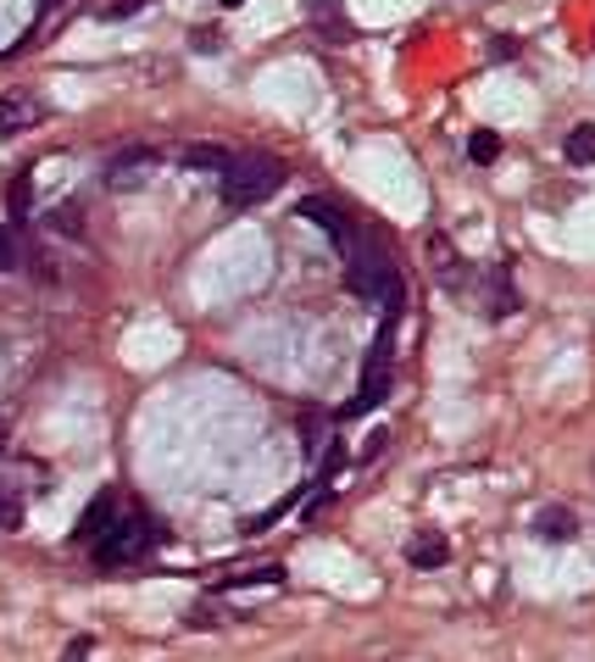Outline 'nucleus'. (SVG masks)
Listing matches in <instances>:
<instances>
[{"instance_id": "obj_1", "label": "nucleus", "mask_w": 595, "mask_h": 662, "mask_svg": "<svg viewBox=\"0 0 595 662\" xmlns=\"http://www.w3.org/2000/svg\"><path fill=\"white\" fill-rule=\"evenodd\" d=\"M278 184H284V162L278 157H234L223 167V201L228 207H262L278 196Z\"/></svg>"}, {"instance_id": "obj_2", "label": "nucleus", "mask_w": 595, "mask_h": 662, "mask_svg": "<svg viewBox=\"0 0 595 662\" xmlns=\"http://www.w3.org/2000/svg\"><path fill=\"white\" fill-rule=\"evenodd\" d=\"M162 540V524H151L145 512H128V517H117V524L95 540V567H128V562H139L145 551H151Z\"/></svg>"}, {"instance_id": "obj_3", "label": "nucleus", "mask_w": 595, "mask_h": 662, "mask_svg": "<svg viewBox=\"0 0 595 662\" xmlns=\"http://www.w3.org/2000/svg\"><path fill=\"white\" fill-rule=\"evenodd\" d=\"M389 385H395V317H384L379 340H373V351L362 362V390H357L351 407H345V417H362V412L384 407L389 401Z\"/></svg>"}, {"instance_id": "obj_4", "label": "nucleus", "mask_w": 595, "mask_h": 662, "mask_svg": "<svg viewBox=\"0 0 595 662\" xmlns=\"http://www.w3.org/2000/svg\"><path fill=\"white\" fill-rule=\"evenodd\" d=\"M39 123H45V101H39V95H23V89L0 95V139H17V134H28Z\"/></svg>"}, {"instance_id": "obj_5", "label": "nucleus", "mask_w": 595, "mask_h": 662, "mask_svg": "<svg viewBox=\"0 0 595 662\" xmlns=\"http://www.w3.org/2000/svg\"><path fill=\"white\" fill-rule=\"evenodd\" d=\"M157 151L151 146H123L117 157H107V184H117V189H128V184H145L157 173Z\"/></svg>"}, {"instance_id": "obj_6", "label": "nucleus", "mask_w": 595, "mask_h": 662, "mask_svg": "<svg viewBox=\"0 0 595 662\" xmlns=\"http://www.w3.org/2000/svg\"><path fill=\"white\" fill-rule=\"evenodd\" d=\"M307 23H312L329 45H345V39H351V17H345V0H307Z\"/></svg>"}, {"instance_id": "obj_7", "label": "nucleus", "mask_w": 595, "mask_h": 662, "mask_svg": "<svg viewBox=\"0 0 595 662\" xmlns=\"http://www.w3.org/2000/svg\"><path fill=\"white\" fill-rule=\"evenodd\" d=\"M301 217H307V223H318V228L329 234V240H339V246L351 240V217H345L329 196H307V201H301Z\"/></svg>"}, {"instance_id": "obj_8", "label": "nucleus", "mask_w": 595, "mask_h": 662, "mask_svg": "<svg viewBox=\"0 0 595 662\" xmlns=\"http://www.w3.org/2000/svg\"><path fill=\"white\" fill-rule=\"evenodd\" d=\"M112 524H117V496L107 490V496H95V501H89V512L78 517L73 540H78V546H89V540H101V535H107Z\"/></svg>"}, {"instance_id": "obj_9", "label": "nucleus", "mask_w": 595, "mask_h": 662, "mask_svg": "<svg viewBox=\"0 0 595 662\" xmlns=\"http://www.w3.org/2000/svg\"><path fill=\"white\" fill-rule=\"evenodd\" d=\"M407 562L412 567H445V562H451V540H445L439 529H418L407 540Z\"/></svg>"}, {"instance_id": "obj_10", "label": "nucleus", "mask_w": 595, "mask_h": 662, "mask_svg": "<svg viewBox=\"0 0 595 662\" xmlns=\"http://www.w3.org/2000/svg\"><path fill=\"white\" fill-rule=\"evenodd\" d=\"M484 312H489V317H512V312H518V290H512L507 267H489V273H484Z\"/></svg>"}, {"instance_id": "obj_11", "label": "nucleus", "mask_w": 595, "mask_h": 662, "mask_svg": "<svg viewBox=\"0 0 595 662\" xmlns=\"http://www.w3.org/2000/svg\"><path fill=\"white\" fill-rule=\"evenodd\" d=\"M534 535H540V540H557V546H562V540H573V535H579V517H573L568 507H545V512L534 517Z\"/></svg>"}, {"instance_id": "obj_12", "label": "nucleus", "mask_w": 595, "mask_h": 662, "mask_svg": "<svg viewBox=\"0 0 595 662\" xmlns=\"http://www.w3.org/2000/svg\"><path fill=\"white\" fill-rule=\"evenodd\" d=\"M23 517H28L23 485H17V479H7V473H0V529H23Z\"/></svg>"}, {"instance_id": "obj_13", "label": "nucleus", "mask_w": 595, "mask_h": 662, "mask_svg": "<svg viewBox=\"0 0 595 662\" xmlns=\"http://www.w3.org/2000/svg\"><path fill=\"white\" fill-rule=\"evenodd\" d=\"M178 162H184V167H207V173H223L234 157H228L223 146H184V151H178Z\"/></svg>"}, {"instance_id": "obj_14", "label": "nucleus", "mask_w": 595, "mask_h": 662, "mask_svg": "<svg viewBox=\"0 0 595 662\" xmlns=\"http://www.w3.org/2000/svg\"><path fill=\"white\" fill-rule=\"evenodd\" d=\"M562 151H568L573 167H590V162H595V123H579V128L568 134V146H562Z\"/></svg>"}, {"instance_id": "obj_15", "label": "nucleus", "mask_w": 595, "mask_h": 662, "mask_svg": "<svg viewBox=\"0 0 595 662\" xmlns=\"http://www.w3.org/2000/svg\"><path fill=\"white\" fill-rule=\"evenodd\" d=\"M468 157H473L479 167H489L495 157H501V134H495V128H473V134H468Z\"/></svg>"}, {"instance_id": "obj_16", "label": "nucleus", "mask_w": 595, "mask_h": 662, "mask_svg": "<svg viewBox=\"0 0 595 662\" xmlns=\"http://www.w3.org/2000/svg\"><path fill=\"white\" fill-rule=\"evenodd\" d=\"M7 207H12V217H17V223L34 212V173H17V178L7 184Z\"/></svg>"}, {"instance_id": "obj_17", "label": "nucleus", "mask_w": 595, "mask_h": 662, "mask_svg": "<svg viewBox=\"0 0 595 662\" xmlns=\"http://www.w3.org/2000/svg\"><path fill=\"white\" fill-rule=\"evenodd\" d=\"M429 251H434V273H439V284H445V290H457L462 278H457V267H451V262H457L451 246H445V240H429Z\"/></svg>"}, {"instance_id": "obj_18", "label": "nucleus", "mask_w": 595, "mask_h": 662, "mask_svg": "<svg viewBox=\"0 0 595 662\" xmlns=\"http://www.w3.org/2000/svg\"><path fill=\"white\" fill-rule=\"evenodd\" d=\"M45 223H51L57 234H67V240H78V234H84V223H78V207H57V212L45 217Z\"/></svg>"}, {"instance_id": "obj_19", "label": "nucleus", "mask_w": 595, "mask_h": 662, "mask_svg": "<svg viewBox=\"0 0 595 662\" xmlns=\"http://www.w3.org/2000/svg\"><path fill=\"white\" fill-rule=\"evenodd\" d=\"M284 567H257V574H239V579H223V590H245V585H278Z\"/></svg>"}, {"instance_id": "obj_20", "label": "nucleus", "mask_w": 595, "mask_h": 662, "mask_svg": "<svg viewBox=\"0 0 595 662\" xmlns=\"http://www.w3.org/2000/svg\"><path fill=\"white\" fill-rule=\"evenodd\" d=\"M489 57H495V62H512V57H518V39H507V34L489 39Z\"/></svg>"}, {"instance_id": "obj_21", "label": "nucleus", "mask_w": 595, "mask_h": 662, "mask_svg": "<svg viewBox=\"0 0 595 662\" xmlns=\"http://www.w3.org/2000/svg\"><path fill=\"white\" fill-rule=\"evenodd\" d=\"M145 7H151V0H117V7H107L101 17H134V12H145Z\"/></svg>"}, {"instance_id": "obj_22", "label": "nucleus", "mask_w": 595, "mask_h": 662, "mask_svg": "<svg viewBox=\"0 0 595 662\" xmlns=\"http://www.w3.org/2000/svg\"><path fill=\"white\" fill-rule=\"evenodd\" d=\"M89 651H95V640H89V635H73V646H67V657H62V662H84Z\"/></svg>"}, {"instance_id": "obj_23", "label": "nucleus", "mask_w": 595, "mask_h": 662, "mask_svg": "<svg viewBox=\"0 0 595 662\" xmlns=\"http://www.w3.org/2000/svg\"><path fill=\"white\" fill-rule=\"evenodd\" d=\"M189 629H212L218 619H212V607H189V619H184Z\"/></svg>"}, {"instance_id": "obj_24", "label": "nucleus", "mask_w": 595, "mask_h": 662, "mask_svg": "<svg viewBox=\"0 0 595 662\" xmlns=\"http://www.w3.org/2000/svg\"><path fill=\"white\" fill-rule=\"evenodd\" d=\"M12 262H17V246H12V234H7V228H0V273H7Z\"/></svg>"}, {"instance_id": "obj_25", "label": "nucleus", "mask_w": 595, "mask_h": 662, "mask_svg": "<svg viewBox=\"0 0 595 662\" xmlns=\"http://www.w3.org/2000/svg\"><path fill=\"white\" fill-rule=\"evenodd\" d=\"M223 7H228V12H234V7H239V0H223Z\"/></svg>"}, {"instance_id": "obj_26", "label": "nucleus", "mask_w": 595, "mask_h": 662, "mask_svg": "<svg viewBox=\"0 0 595 662\" xmlns=\"http://www.w3.org/2000/svg\"><path fill=\"white\" fill-rule=\"evenodd\" d=\"M39 7H57V0H39Z\"/></svg>"}]
</instances>
